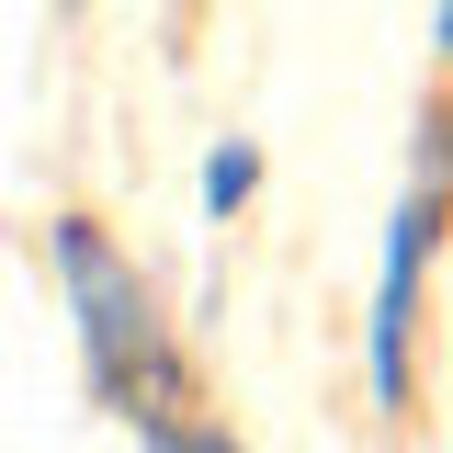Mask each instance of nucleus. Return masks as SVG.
<instances>
[{"label":"nucleus","mask_w":453,"mask_h":453,"mask_svg":"<svg viewBox=\"0 0 453 453\" xmlns=\"http://www.w3.org/2000/svg\"><path fill=\"white\" fill-rule=\"evenodd\" d=\"M57 12H91V0H57Z\"/></svg>","instance_id":"nucleus-6"},{"label":"nucleus","mask_w":453,"mask_h":453,"mask_svg":"<svg viewBox=\"0 0 453 453\" xmlns=\"http://www.w3.org/2000/svg\"><path fill=\"white\" fill-rule=\"evenodd\" d=\"M46 261H57V295H68V329H80V386L103 408H125L136 431L181 419L193 408V363H181V340L159 318V283L136 273V250H113L103 216H57Z\"/></svg>","instance_id":"nucleus-1"},{"label":"nucleus","mask_w":453,"mask_h":453,"mask_svg":"<svg viewBox=\"0 0 453 453\" xmlns=\"http://www.w3.org/2000/svg\"><path fill=\"white\" fill-rule=\"evenodd\" d=\"M431 57H442V68H453V0H442V12H431Z\"/></svg>","instance_id":"nucleus-5"},{"label":"nucleus","mask_w":453,"mask_h":453,"mask_svg":"<svg viewBox=\"0 0 453 453\" xmlns=\"http://www.w3.org/2000/svg\"><path fill=\"white\" fill-rule=\"evenodd\" d=\"M193 193H204V216L226 226L250 193H261V148H250V136H216V148H204V170H193Z\"/></svg>","instance_id":"nucleus-3"},{"label":"nucleus","mask_w":453,"mask_h":453,"mask_svg":"<svg viewBox=\"0 0 453 453\" xmlns=\"http://www.w3.org/2000/svg\"><path fill=\"white\" fill-rule=\"evenodd\" d=\"M442 226H453V113H419V170L386 216V261H374V306H363V386L374 408H408V351H419V283L442 261Z\"/></svg>","instance_id":"nucleus-2"},{"label":"nucleus","mask_w":453,"mask_h":453,"mask_svg":"<svg viewBox=\"0 0 453 453\" xmlns=\"http://www.w3.org/2000/svg\"><path fill=\"white\" fill-rule=\"evenodd\" d=\"M136 453H250V442H238L226 419H204V408H181V419H148Z\"/></svg>","instance_id":"nucleus-4"}]
</instances>
